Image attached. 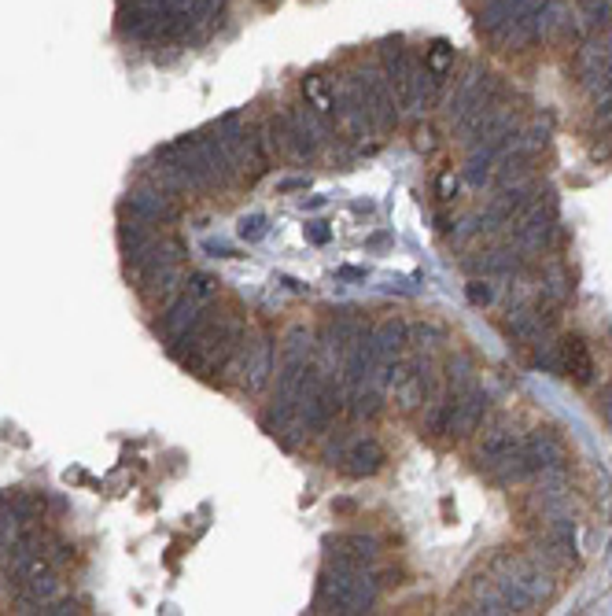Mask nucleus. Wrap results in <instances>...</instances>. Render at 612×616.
I'll use <instances>...</instances> for the list:
<instances>
[{
	"mask_svg": "<svg viewBox=\"0 0 612 616\" xmlns=\"http://www.w3.org/2000/svg\"><path fill=\"white\" fill-rule=\"evenodd\" d=\"M377 602V587L370 568H351V565H329L321 572L317 584V609L329 612H370Z\"/></svg>",
	"mask_w": 612,
	"mask_h": 616,
	"instance_id": "f257e3e1",
	"label": "nucleus"
},
{
	"mask_svg": "<svg viewBox=\"0 0 612 616\" xmlns=\"http://www.w3.org/2000/svg\"><path fill=\"white\" fill-rule=\"evenodd\" d=\"M229 369L240 373V388L243 392H262L269 373H273V343L248 336V340H243V348L233 355Z\"/></svg>",
	"mask_w": 612,
	"mask_h": 616,
	"instance_id": "f03ea898",
	"label": "nucleus"
},
{
	"mask_svg": "<svg viewBox=\"0 0 612 616\" xmlns=\"http://www.w3.org/2000/svg\"><path fill=\"white\" fill-rule=\"evenodd\" d=\"M122 207H126V214L144 218V222H151V225H167V222L178 218L174 192H167L162 185H141V188H133Z\"/></svg>",
	"mask_w": 612,
	"mask_h": 616,
	"instance_id": "7ed1b4c3",
	"label": "nucleus"
},
{
	"mask_svg": "<svg viewBox=\"0 0 612 616\" xmlns=\"http://www.w3.org/2000/svg\"><path fill=\"white\" fill-rule=\"evenodd\" d=\"M321 376L324 373L314 362H280V369H277V392H280V399H296L299 403V399L317 392Z\"/></svg>",
	"mask_w": 612,
	"mask_h": 616,
	"instance_id": "20e7f679",
	"label": "nucleus"
},
{
	"mask_svg": "<svg viewBox=\"0 0 612 616\" xmlns=\"http://www.w3.org/2000/svg\"><path fill=\"white\" fill-rule=\"evenodd\" d=\"M203 306H207V303L192 299V295L181 288V292H178V295L167 303V311L159 314V332L174 343V340H178V336H181V332H185V329H188V325H192V322L203 314Z\"/></svg>",
	"mask_w": 612,
	"mask_h": 616,
	"instance_id": "39448f33",
	"label": "nucleus"
},
{
	"mask_svg": "<svg viewBox=\"0 0 612 616\" xmlns=\"http://www.w3.org/2000/svg\"><path fill=\"white\" fill-rule=\"evenodd\" d=\"M377 557L380 550L370 535H340L329 550V565H351V568H373Z\"/></svg>",
	"mask_w": 612,
	"mask_h": 616,
	"instance_id": "423d86ee",
	"label": "nucleus"
},
{
	"mask_svg": "<svg viewBox=\"0 0 612 616\" xmlns=\"http://www.w3.org/2000/svg\"><path fill=\"white\" fill-rule=\"evenodd\" d=\"M343 469L351 473V476H373V473H380L384 469V450H380V443L377 439H351L347 443V454H343Z\"/></svg>",
	"mask_w": 612,
	"mask_h": 616,
	"instance_id": "0eeeda50",
	"label": "nucleus"
},
{
	"mask_svg": "<svg viewBox=\"0 0 612 616\" xmlns=\"http://www.w3.org/2000/svg\"><path fill=\"white\" fill-rule=\"evenodd\" d=\"M553 366H557V369H564L568 376H576L580 384H587V380L594 376V362H590V351H587V343H583L580 336H568V340H561V343H557Z\"/></svg>",
	"mask_w": 612,
	"mask_h": 616,
	"instance_id": "6e6552de",
	"label": "nucleus"
},
{
	"mask_svg": "<svg viewBox=\"0 0 612 616\" xmlns=\"http://www.w3.org/2000/svg\"><path fill=\"white\" fill-rule=\"evenodd\" d=\"M314 351H317V343H314V332H306V329H292L280 340V362H310Z\"/></svg>",
	"mask_w": 612,
	"mask_h": 616,
	"instance_id": "1a4fd4ad",
	"label": "nucleus"
},
{
	"mask_svg": "<svg viewBox=\"0 0 612 616\" xmlns=\"http://www.w3.org/2000/svg\"><path fill=\"white\" fill-rule=\"evenodd\" d=\"M185 292H188L192 299H199V303H211V299L218 295V281L199 269V274H188V277H185Z\"/></svg>",
	"mask_w": 612,
	"mask_h": 616,
	"instance_id": "9d476101",
	"label": "nucleus"
},
{
	"mask_svg": "<svg viewBox=\"0 0 612 616\" xmlns=\"http://www.w3.org/2000/svg\"><path fill=\"white\" fill-rule=\"evenodd\" d=\"M240 237H243V240H262V237H266V218H262V214L243 218V222H240Z\"/></svg>",
	"mask_w": 612,
	"mask_h": 616,
	"instance_id": "9b49d317",
	"label": "nucleus"
},
{
	"mask_svg": "<svg viewBox=\"0 0 612 616\" xmlns=\"http://www.w3.org/2000/svg\"><path fill=\"white\" fill-rule=\"evenodd\" d=\"M56 565H67V561H74V547L70 543H63V539H56L52 543V554H49Z\"/></svg>",
	"mask_w": 612,
	"mask_h": 616,
	"instance_id": "f8f14e48",
	"label": "nucleus"
},
{
	"mask_svg": "<svg viewBox=\"0 0 612 616\" xmlns=\"http://www.w3.org/2000/svg\"><path fill=\"white\" fill-rule=\"evenodd\" d=\"M41 612H49V616H70V612H81L74 602H49V605H41Z\"/></svg>",
	"mask_w": 612,
	"mask_h": 616,
	"instance_id": "ddd939ff",
	"label": "nucleus"
},
{
	"mask_svg": "<svg viewBox=\"0 0 612 616\" xmlns=\"http://www.w3.org/2000/svg\"><path fill=\"white\" fill-rule=\"evenodd\" d=\"M469 299H472V303H491V288H487L483 281H472V285H469Z\"/></svg>",
	"mask_w": 612,
	"mask_h": 616,
	"instance_id": "4468645a",
	"label": "nucleus"
},
{
	"mask_svg": "<svg viewBox=\"0 0 612 616\" xmlns=\"http://www.w3.org/2000/svg\"><path fill=\"white\" fill-rule=\"evenodd\" d=\"M306 237H310V240H314V244H324V240H329V237H333V233H329V229H324V225H321V222H314V225H310V229H306Z\"/></svg>",
	"mask_w": 612,
	"mask_h": 616,
	"instance_id": "2eb2a0df",
	"label": "nucleus"
},
{
	"mask_svg": "<svg viewBox=\"0 0 612 616\" xmlns=\"http://www.w3.org/2000/svg\"><path fill=\"white\" fill-rule=\"evenodd\" d=\"M280 285H284V288H288V292H303V285H299L296 277H280Z\"/></svg>",
	"mask_w": 612,
	"mask_h": 616,
	"instance_id": "dca6fc26",
	"label": "nucleus"
}]
</instances>
